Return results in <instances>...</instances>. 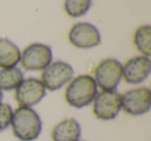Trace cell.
I'll use <instances>...</instances> for the list:
<instances>
[{
  "label": "cell",
  "mask_w": 151,
  "mask_h": 141,
  "mask_svg": "<svg viewBox=\"0 0 151 141\" xmlns=\"http://www.w3.org/2000/svg\"><path fill=\"white\" fill-rule=\"evenodd\" d=\"M134 44L142 56H151V26H140L134 33Z\"/></svg>",
  "instance_id": "obj_14"
},
{
  "label": "cell",
  "mask_w": 151,
  "mask_h": 141,
  "mask_svg": "<svg viewBox=\"0 0 151 141\" xmlns=\"http://www.w3.org/2000/svg\"><path fill=\"white\" fill-rule=\"evenodd\" d=\"M21 60L20 48L7 38H0V68L17 67Z\"/></svg>",
  "instance_id": "obj_12"
},
{
  "label": "cell",
  "mask_w": 151,
  "mask_h": 141,
  "mask_svg": "<svg viewBox=\"0 0 151 141\" xmlns=\"http://www.w3.org/2000/svg\"><path fill=\"white\" fill-rule=\"evenodd\" d=\"M53 62V52L49 46L44 43H31L21 52L22 67L27 71H40Z\"/></svg>",
  "instance_id": "obj_4"
},
{
  "label": "cell",
  "mask_w": 151,
  "mask_h": 141,
  "mask_svg": "<svg viewBox=\"0 0 151 141\" xmlns=\"http://www.w3.org/2000/svg\"><path fill=\"white\" fill-rule=\"evenodd\" d=\"M73 77V69L70 64L64 61H55L42 70L40 81L47 91L55 92L67 85Z\"/></svg>",
  "instance_id": "obj_7"
},
{
  "label": "cell",
  "mask_w": 151,
  "mask_h": 141,
  "mask_svg": "<svg viewBox=\"0 0 151 141\" xmlns=\"http://www.w3.org/2000/svg\"><path fill=\"white\" fill-rule=\"evenodd\" d=\"M97 85L93 76L81 74L73 77L64 92V99L69 106L81 109L92 104L97 95Z\"/></svg>",
  "instance_id": "obj_2"
},
{
  "label": "cell",
  "mask_w": 151,
  "mask_h": 141,
  "mask_svg": "<svg viewBox=\"0 0 151 141\" xmlns=\"http://www.w3.org/2000/svg\"><path fill=\"white\" fill-rule=\"evenodd\" d=\"M151 72V60L149 57L137 56L130 58L122 65V78L129 85H139L145 81Z\"/></svg>",
  "instance_id": "obj_10"
},
{
  "label": "cell",
  "mask_w": 151,
  "mask_h": 141,
  "mask_svg": "<svg viewBox=\"0 0 151 141\" xmlns=\"http://www.w3.org/2000/svg\"><path fill=\"white\" fill-rule=\"evenodd\" d=\"M93 78L101 91H116L122 79V64L116 59H105L95 67Z\"/></svg>",
  "instance_id": "obj_3"
},
{
  "label": "cell",
  "mask_w": 151,
  "mask_h": 141,
  "mask_svg": "<svg viewBox=\"0 0 151 141\" xmlns=\"http://www.w3.org/2000/svg\"><path fill=\"white\" fill-rule=\"evenodd\" d=\"M68 40L76 48L88 50L101 44V36L94 25L86 22H80L70 28L68 32Z\"/></svg>",
  "instance_id": "obj_9"
},
{
  "label": "cell",
  "mask_w": 151,
  "mask_h": 141,
  "mask_svg": "<svg viewBox=\"0 0 151 141\" xmlns=\"http://www.w3.org/2000/svg\"><path fill=\"white\" fill-rule=\"evenodd\" d=\"M82 134L80 122L73 118L60 120L51 131L53 141H79Z\"/></svg>",
  "instance_id": "obj_11"
},
{
  "label": "cell",
  "mask_w": 151,
  "mask_h": 141,
  "mask_svg": "<svg viewBox=\"0 0 151 141\" xmlns=\"http://www.w3.org/2000/svg\"><path fill=\"white\" fill-rule=\"evenodd\" d=\"M79 141H86V140H79Z\"/></svg>",
  "instance_id": "obj_18"
},
{
  "label": "cell",
  "mask_w": 151,
  "mask_h": 141,
  "mask_svg": "<svg viewBox=\"0 0 151 141\" xmlns=\"http://www.w3.org/2000/svg\"><path fill=\"white\" fill-rule=\"evenodd\" d=\"M121 111V95L116 91H101L92 102V112L97 120H112Z\"/></svg>",
  "instance_id": "obj_6"
},
{
  "label": "cell",
  "mask_w": 151,
  "mask_h": 141,
  "mask_svg": "<svg viewBox=\"0 0 151 141\" xmlns=\"http://www.w3.org/2000/svg\"><path fill=\"white\" fill-rule=\"evenodd\" d=\"M24 74L18 67L0 69V90L1 91H16L23 81Z\"/></svg>",
  "instance_id": "obj_13"
},
{
  "label": "cell",
  "mask_w": 151,
  "mask_h": 141,
  "mask_svg": "<svg viewBox=\"0 0 151 141\" xmlns=\"http://www.w3.org/2000/svg\"><path fill=\"white\" fill-rule=\"evenodd\" d=\"M15 98L19 106L33 107L37 105L47 95V90L40 79L35 77L24 78L16 89Z\"/></svg>",
  "instance_id": "obj_8"
},
{
  "label": "cell",
  "mask_w": 151,
  "mask_h": 141,
  "mask_svg": "<svg viewBox=\"0 0 151 141\" xmlns=\"http://www.w3.org/2000/svg\"><path fill=\"white\" fill-rule=\"evenodd\" d=\"M11 128L20 141H34L42 134V122L33 108L19 106L14 110Z\"/></svg>",
  "instance_id": "obj_1"
},
{
  "label": "cell",
  "mask_w": 151,
  "mask_h": 141,
  "mask_svg": "<svg viewBox=\"0 0 151 141\" xmlns=\"http://www.w3.org/2000/svg\"><path fill=\"white\" fill-rule=\"evenodd\" d=\"M151 108V91L139 87L128 90L121 95V110L132 116L144 115Z\"/></svg>",
  "instance_id": "obj_5"
},
{
  "label": "cell",
  "mask_w": 151,
  "mask_h": 141,
  "mask_svg": "<svg viewBox=\"0 0 151 141\" xmlns=\"http://www.w3.org/2000/svg\"><path fill=\"white\" fill-rule=\"evenodd\" d=\"M2 100H3V93H2V91L0 90V103L2 102Z\"/></svg>",
  "instance_id": "obj_17"
},
{
  "label": "cell",
  "mask_w": 151,
  "mask_h": 141,
  "mask_svg": "<svg viewBox=\"0 0 151 141\" xmlns=\"http://www.w3.org/2000/svg\"><path fill=\"white\" fill-rule=\"evenodd\" d=\"M14 109L9 103H0V132L5 131L11 127Z\"/></svg>",
  "instance_id": "obj_16"
},
{
  "label": "cell",
  "mask_w": 151,
  "mask_h": 141,
  "mask_svg": "<svg viewBox=\"0 0 151 141\" xmlns=\"http://www.w3.org/2000/svg\"><path fill=\"white\" fill-rule=\"evenodd\" d=\"M91 4L92 0H65L63 6L69 17L79 18L88 13Z\"/></svg>",
  "instance_id": "obj_15"
}]
</instances>
